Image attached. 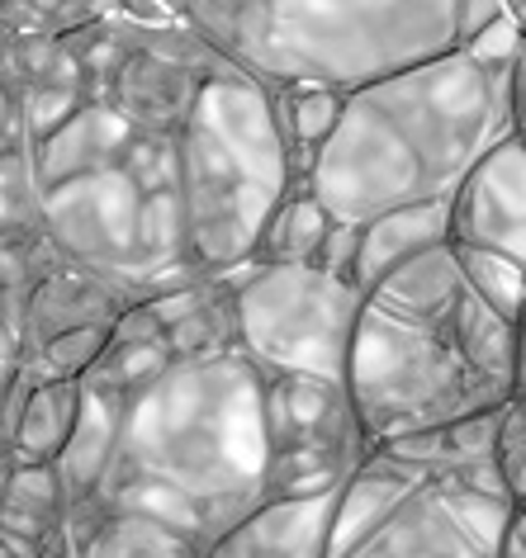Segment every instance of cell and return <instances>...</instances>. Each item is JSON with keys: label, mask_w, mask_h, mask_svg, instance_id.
Here are the masks:
<instances>
[{"label": "cell", "mask_w": 526, "mask_h": 558, "mask_svg": "<svg viewBox=\"0 0 526 558\" xmlns=\"http://www.w3.org/2000/svg\"><path fill=\"white\" fill-rule=\"evenodd\" d=\"M522 62L479 72L461 52L398 72L342 100V119L303 175L327 218L366 228L413 204H446L465 171L503 137H522Z\"/></svg>", "instance_id": "obj_1"}, {"label": "cell", "mask_w": 526, "mask_h": 558, "mask_svg": "<svg viewBox=\"0 0 526 558\" xmlns=\"http://www.w3.org/2000/svg\"><path fill=\"white\" fill-rule=\"evenodd\" d=\"M115 454L143 478L166 483L204 515L210 539L261 501L271 464L261 369L238 345L171 360L157 379L119 402Z\"/></svg>", "instance_id": "obj_2"}, {"label": "cell", "mask_w": 526, "mask_h": 558, "mask_svg": "<svg viewBox=\"0 0 526 558\" xmlns=\"http://www.w3.org/2000/svg\"><path fill=\"white\" fill-rule=\"evenodd\" d=\"M181 15L266 95H356L455 52L451 5H190Z\"/></svg>", "instance_id": "obj_3"}, {"label": "cell", "mask_w": 526, "mask_h": 558, "mask_svg": "<svg viewBox=\"0 0 526 558\" xmlns=\"http://www.w3.org/2000/svg\"><path fill=\"white\" fill-rule=\"evenodd\" d=\"M176 157L186 246L204 279L252 256L280 199L299 190V171L271 114V95L232 66L200 81L190 114L176 129Z\"/></svg>", "instance_id": "obj_4"}, {"label": "cell", "mask_w": 526, "mask_h": 558, "mask_svg": "<svg viewBox=\"0 0 526 558\" xmlns=\"http://www.w3.org/2000/svg\"><path fill=\"white\" fill-rule=\"evenodd\" d=\"M342 393L366 454L390 440L446 430L465 416L503 408L507 398H522L469 365L455 341V317L446 327H418L384 317L366 303L346 345Z\"/></svg>", "instance_id": "obj_5"}, {"label": "cell", "mask_w": 526, "mask_h": 558, "mask_svg": "<svg viewBox=\"0 0 526 558\" xmlns=\"http://www.w3.org/2000/svg\"><path fill=\"white\" fill-rule=\"evenodd\" d=\"M356 317H361V289L309 265H261L232 294L238 351L261 374L342 384Z\"/></svg>", "instance_id": "obj_6"}, {"label": "cell", "mask_w": 526, "mask_h": 558, "mask_svg": "<svg viewBox=\"0 0 526 558\" xmlns=\"http://www.w3.org/2000/svg\"><path fill=\"white\" fill-rule=\"evenodd\" d=\"M451 246L503 251L522 260L526 251V143L503 137L469 166L465 180L446 199Z\"/></svg>", "instance_id": "obj_7"}, {"label": "cell", "mask_w": 526, "mask_h": 558, "mask_svg": "<svg viewBox=\"0 0 526 558\" xmlns=\"http://www.w3.org/2000/svg\"><path fill=\"white\" fill-rule=\"evenodd\" d=\"M337 558H493V554L479 549V544L451 521L432 478H427L418 493H408L398 501L366 539H356L351 549H342Z\"/></svg>", "instance_id": "obj_8"}, {"label": "cell", "mask_w": 526, "mask_h": 558, "mask_svg": "<svg viewBox=\"0 0 526 558\" xmlns=\"http://www.w3.org/2000/svg\"><path fill=\"white\" fill-rule=\"evenodd\" d=\"M58 554L67 558H204L195 539L176 535V530H166L157 521H143V515L109 511L95 497L67 507Z\"/></svg>", "instance_id": "obj_9"}, {"label": "cell", "mask_w": 526, "mask_h": 558, "mask_svg": "<svg viewBox=\"0 0 526 558\" xmlns=\"http://www.w3.org/2000/svg\"><path fill=\"white\" fill-rule=\"evenodd\" d=\"M465 294L469 289L461 279V265H455V251L446 242V246H432V251H422V256L404 260L384 279H375L361 294V303L384 317H398V323L446 327L455 308L465 303Z\"/></svg>", "instance_id": "obj_10"}, {"label": "cell", "mask_w": 526, "mask_h": 558, "mask_svg": "<svg viewBox=\"0 0 526 558\" xmlns=\"http://www.w3.org/2000/svg\"><path fill=\"white\" fill-rule=\"evenodd\" d=\"M129 137H133L129 123H123L115 109L100 105V100H86L58 133H48L44 143H38V151L29 157L38 194L58 190V185H67V180L95 175V171H105V166H119Z\"/></svg>", "instance_id": "obj_11"}, {"label": "cell", "mask_w": 526, "mask_h": 558, "mask_svg": "<svg viewBox=\"0 0 526 558\" xmlns=\"http://www.w3.org/2000/svg\"><path fill=\"white\" fill-rule=\"evenodd\" d=\"M123 303L109 294L105 284H95L91 275L72 270H48L34 279L29 299L20 308V341L24 351L29 345H44L52 337H67V331H81V327H109L119 317Z\"/></svg>", "instance_id": "obj_12"}, {"label": "cell", "mask_w": 526, "mask_h": 558, "mask_svg": "<svg viewBox=\"0 0 526 558\" xmlns=\"http://www.w3.org/2000/svg\"><path fill=\"white\" fill-rule=\"evenodd\" d=\"M67 525V497L52 464H10L0 478V539L24 558L58 549Z\"/></svg>", "instance_id": "obj_13"}, {"label": "cell", "mask_w": 526, "mask_h": 558, "mask_svg": "<svg viewBox=\"0 0 526 558\" xmlns=\"http://www.w3.org/2000/svg\"><path fill=\"white\" fill-rule=\"evenodd\" d=\"M451 228H446V204H413V208H394L380 214L361 228V256H356V289L375 284L390 270H398L404 260L422 256L432 246H446Z\"/></svg>", "instance_id": "obj_14"}, {"label": "cell", "mask_w": 526, "mask_h": 558, "mask_svg": "<svg viewBox=\"0 0 526 558\" xmlns=\"http://www.w3.org/2000/svg\"><path fill=\"white\" fill-rule=\"evenodd\" d=\"M115 445H119V398L81 384L76 426L62 445V454L52 459V473H58L67 507H76V501H86L95 493L100 473L109 469V459H115Z\"/></svg>", "instance_id": "obj_15"}, {"label": "cell", "mask_w": 526, "mask_h": 558, "mask_svg": "<svg viewBox=\"0 0 526 558\" xmlns=\"http://www.w3.org/2000/svg\"><path fill=\"white\" fill-rule=\"evenodd\" d=\"M81 412V384H34L15 416V436L5 445L10 464H52Z\"/></svg>", "instance_id": "obj_16"}, {"label": "cell", "mask_w": 526, "mask_h": 558, "mask_svg": "<svg viewBox=\"0 0 526 558\" xmlns=\"http://www.w3.org/2000/svg\"><path fill=\"white\" fill-rule=\"evenodd\" d=\"M342 100L346 95H332V90H275L271 95V114L289 147V161H295V171H299V190H303V175H309L318 147L337 129Z\"/></svg>", "instance_id": "obj_17"}, {"label": "cell", "mask_w": 526, "mask_h": 558, "mask_svg": "<svg viewBox=\"0 0 526 558\" xmlns=\"http://www.w3.org/2000/svg\"><path fill=\"white\" fill-rule=\"evenodd\" d=\"M332 228L327 208L313 199V194H285L280 208L271 214V222L261 228V242L252 251V260L261 265H309L318 242H323V232Z\"/></svg>", "instance_id": "obj_18"}, {"label": "cell", "mask_w": 526, "mask_h": 558, "mask_svg": "<svg viewBox=\"0 0 526 558\" xmlns=\"http://www.w3.org/2000/svg\"><path fill=\"white\" fill-rule=\"evenodd\" d=\"M451 251H455V265H461V279L469 294L489 313L503 317V323L522 327V299H526L522 260L503 256V251H479V246H451Z\"/></svg>", "instance_id": "obj_19"}, {"label": "cell", "mask_w": 526, "mask_h": 558, "mask_svg": "<svg viewBox=\"0 0 526 558\" xmlns=\"http://www.w3.org/2000/svg\"><path fill=\"white\" fill-rule=\"evenodd\" d=\"M493 473L503 478L507 497L522 507L526 493V416H522V398H507L498 412V436H493Z\"/></svg>", "instance_id": "obj_20"}, {"label": "cell", "mask_w": 526, "mask_h": 558, "mask_svg": "<svg viewBox=\"0 0 526 558\" xmlns=\"http://www.w3.org/2000/svg\"><path fill=\"white\" fill-rule=\"evenodd\" d=\"M455 52H461L469 66H479V72H503V66L522 62V10L503 5V15H498L489 29H479L465 48H455Z\"/></svg>", "instance_id": "obj_21"}, {"label": "cell", "mask_w": 526, "mask_h": 558, "mask_svg": "<svg viewBox=\"0 0 526 558\" xmlns=\"http://www.w3.org/2000/svg\"><path fill=\"white\" fill-rule=\"evenodd\" d=\"M81 105H86V95H81V90H62V86H29V95H24V123H29L34 143H44L48 133H58L62 123L72 119Z\"/></svg>", "instance_id": "obj_22"}, {"label": "cell", "mask_w": 526, "mask_h": 558, "mask_svg": "<svg viewBox=\"0 0 526 558\" xmlns=\"http://www.w3.org/2000/svg\"><path fill=\"white\" fill-rule=\"evenodd\" d=\"M356 256H361V228H351V222H337V218H332V228L323 232V242H318L309 270L356 284Z\"/></svg>", "instance_id": "obj_23"}, {"label": "cell", "mask_w": 526, "mask_h": 558, "mask_svg": "<svg viewBox=\"0 0 526 558\" xmlns=\"http://www.w3.org/2000/svg\"><path fill=\"white\" fill-rule=\"evenodd\" d=\"M498 558H526V515H522V507L512 511L503 539H498Z\"/></svg>", "instance_id": "obj_24"}, {"label": "cell", "mask_w": 526, "mask_h": 558, "mask_svg": "<svg viewBox=\"0 0 526 558\" xmlns=\"http://www.w3.org/2000/svg\"><path fill=\"white\" fill-rule=\"evenodd\" d=\"M20 331H15V323L10 317H0V365H15V355H20Z\"/></svg>", "instance_id": "obj_25"}, {"label": "cell", "mask_w": 526, "mask_h": 558, "mask_svg": "<svg viewBox=\"0 0 526 558\" xmlns=\"http://www.w3.org/2000/svg\"><path fill=\"white\" fill-rule=\"evenodd\" d=\"M0 558H24V554H20V549H10V544L0 539Z\"/></svg>", "instance_id": "obj_26"}, {"label": "cell", "mask_w": 526, "mask_h": 558, "mask_svg": "<svg viewBox=\"0 0 526 558\" xmlns=\"http://www.w3.org/2000/svg\"><path fill=\"white\" fill-rule=\"evenodd\" d=\"M34 558H67V554H58V549H44V554H34Z\"/></svg>", "instance_id": "obj_27"}]
</instances>
